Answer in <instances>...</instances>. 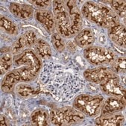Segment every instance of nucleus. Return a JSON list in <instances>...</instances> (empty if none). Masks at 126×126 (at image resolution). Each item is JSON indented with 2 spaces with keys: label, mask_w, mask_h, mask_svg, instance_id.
<instances>
[{
  "label": "nucleus",
  "mask_w": 126,
  "mask_h": 126,
  "mask_svg": "<svg viewBox=\"0 0 126 126\" xmlns=\"http://www.w3.org/2000/svg\"><path fill=\"white\" fill-rule=\"evenodd\" d=\"M44 88L56 100H70L82 90L84 81L76 67H70L54 62L45 63L40 75Z\"/></svg>",
  "instance_id": "nucleus-1"
},
{
  "label": "nucleus",
  "mask_w": 126,
  "mask_h": 126,
  "mask_svg": "<svg viewBox=\"0 0 126 126\" xmlns=\"http://www.w3.org/2000/svg\"><path fill=\"white\" fill-rule=\"evenodd\" d=\"M53 13L58 34L64 37L78 34L82 26V16L75 1L53 2Z\"/></svg>",
  "instance_id": "nucleus-2"
},
{
  "label": "nucleus",
  "mask_w": 126,
  "mask_h": 126,
  "mask_svg": "<svg viewBox=\"0 0 126 126\" xmlns=\"http://www.w3.org/2000/svg\"><path fill=\"white\" fill-rule=\"evenodd\" d=\"M14 64L19 72L22 81L34 80L40 72L42 63L38 55L31 48H26L14 56Z\"/></svg>",
  "instance_id": "nucleus-3"
},
{
  "label": "nucleus",
  "mask_w": 126,
  "mask_h": 126,
  "mask_svg": "<svg viewBox=\"0 0 126 126\" xmlns=\"http://www.w3.org/2000/svg\"><path fill=\"white\" fill-rule=\"evenodd\" d=\"M82 14L90 22L102 28L110 29L118 24L115 12L110 8L93 2H87L81 8Z\"/></svg>",
  "instance_id": "nucleus-4"
},
{
  "label": "nucleus",
  "mask_w": 126,
  "mask_h": 126,
  "mask_svg": "<svg viewBox=\"0 0 126 126\" xmlns=\"http://www.w3.org/2000/svg\"><path fill=\"white\" fill-rule=\"evenodd\" d=\"M104 103L105 98L102 95L81 94L74 100L73 107L83 114L92 117L100 113Z\"/></svg>",
  "instance_id": "nucleus-5"
},
{
  "label": "nucleus",
  "mask_w": 126,
  "mask_h": 126,
  "mask_svg": "<svg viewBox=\"0 0 126 126\" xmlns=\"http://www.w3.org/2000/svg\"><path fill=\"white\" fill-rule=\"evenodd\" d=\"M85 115L71 107H64L53 110L50 115L51 122L55 125H72L82 122Z\"/></svg>",
  "instance_id": "nucleus-6"
},
{
  "label": "nucleus",
  "mask_w": 126,
  "mask_h": 126,
  "mask_svg": "<svg viewBox=\"0 0 126 126\" xmlns=\"http://www.w3.org/2000/svg\"><path fill=\"white\" fill-rule=\"evenodd\" d=\"M84 58L92 64L102 65L111 63L116 58L110 48L100 46H89L84 51Z\"/></svg>",
  "instance_id": "nucleus-7"
},
{
  "label": "nucleus",
  "mask_w": 126,
  "mask_h": 126,
  "mask_svg": "<svg viewBox=\"0 0 126 126\" xmlns=\"http://www.w3.org/2000/svg\"><path fill=\"white\" fill-rule=\"evenodd\" d=\"M102 90L108 95L125 99V88L120 84V80L116 75L107 79L100 84Z\"/></svg>",
  "instance_id": "nucleus-8"
},
{
  "label": "nucleus",
  "mask_w": 126,
  "mask_h": 126,
  "mask_svg": "<svg viewBox=\"0 0 126 126\" xmlns=\"http://www.w3.org/2000/svg\"><path fill=\"white\" fill-rule=\"evenodd\" d=\"M116 75L111 69L105 67L88 69L84 72V79L94 84H101L107 79Z\"/></svg>",
  "instance_id": "nucleus-9"
},
{
  "label": "nucleus",
  "mask_w": 126,
  "mask_h": 126,
  "mask_svg": "<svg viewBox=\"0 0 126 126\" xmlns=\"http://www.w3.org/2000/svg\"><path fill=\"white\" fill-rule=\"evenodd\" d=\"M125 106V99L119 97H110L108 98L101 110V116H108L113 114L118 111L124 109Z\"/></svg>",
  "instance_id": "nucleus-10"
},
{
  "label": "nucleus",
  "mask_w": 126,
  "mask_h": 126,
  "mask_svg": "<svg viewBox=\"0 0 126 126\" xmlns=\"http://www.w3.org/2000/svg\"><path fill=\"white\" fill-rule=\"evenodd\" d=\"M35 18L41 23L47 32L52 33L55 30V20L54 14L48 10H37L35 11Z\"/></svg>",
  "instance_id": "nucleus-11"
},
{
  "label": "nucleus",
  "mask_w": 126,
  "mask_h": 126,
  "mask_svg": "<svg viewBox=\"0 0 126 126\" xmlns=\"http://www.w3.org/2000/svg\"><path fill=\"white\" fill-rule=\"evenodd\" d=\"M37 40V38L34 32L32 30L27 31L15 43L13 47V52L19 54L20 53V51L23 48L30 47V46H32L33 45H35Z\"/></svg>",
  "instance_id": "nucleus-12"
},
{
  "label": "nucleus",
  "mask_w": 126,
  "mask_h": 126,
  "mask_svg": "<svg viewBox=\"0 0 126 126\" xmlns=\"http://www.w3.org/2000/svg\"><path fill=\"white\" fill-rule=\"evenodd\" d=\"M21 80V76L17 71L16 69H13L12 71L7 73V75L2 79V81L1 83V88L2 90L5 93H12L15 85Z\"/></svg>",
  "instance_id": "nucleus-13"
},
{
  "label": "nucleus",
  "mask_w": 126,
  "mask_h": 126,
  "mask_svg": "<svg viewBox=\"0 0 126 126\" xmlns=\"http://www.w3.org/2000/svg\"><path fill=\"white\" fill-rule=\"evenodd\" d=\"M9 10L15 16L26 19L32 16L34 9L30 5L12 2L9 6Z\"/></svg>",
  "instance_id": "nucleus-14"
},
{
  "label": "nucleus",
  "mask_w": 126,
  "mask_h": 126,
  "mask_svg": "<svg viewBox=\"0 0 126 126\" xmlns=\"http://www.w3.org/2000/svg\"><path fill=\"white\" fill-rule=\"evenodd\" d=\"M108 35L110 38L116 45L125 48V28L122 24H116L114 26L108 29Z\"/></svg>",
  "instance_id": "nucleus-15"
},
{
  "label": "nucleus",
  "mask_w": 126,
  "mask_h": 126,
  "mask_svg": "<svg viewBox=\"0 0 126 126\" xmlns=\"http://www.w3.org/2000/svg\"><path fill=\"white\" fill-rule=\"evenodd\" d=\"M125 121L124 116L121 113H113L108 116H101L95 120V125L101 126H119Z\"/></svg>",
  "instance_id": "nucleus-16"
},
{
  "label": "nucleus",
  "mask_w": 126,
  "mask_h": 126,
  "mask_svg": "<svg viewBox=\"0 0 126 126\" xmlns=\"http://www.w3.org/2000/svg\"><path fill=\"white\" fill-rule=\"evenodd\" d=\"M95 41V37L93 32L89 29L81 30L75 37V42L80 47H86L92 45Z\"/></svg>",
  "instance_id": "nucleus-17"
},
{
  "label": "nucleus",
  "mask_w": 126,
  "mask_h": 126,
  "mask_svg": "<svg viewBox=\"0 0 126 126\" xmlns=\"http://www.w3.org/2000/svg\"><path fill=\"white\" fill-rule=\"evenodd\" d=\"M49 118L50 117L47 110L41 108L34 111V113L32 114L31 116L32 124L36 126L48 125Z\"/></svg>",
  "instance_id": "nucleus-18"
},
{
  "label": "nucleus",
  "mask_w": 126,
  "mask_h": 126,
  "mask_svg": "<svg viewBox=\"0 0 126 126\" xmlns=\"http://www.w3.org/2000/svg\"><path fill=\"white\" fill-rule=\"evenodd\" d=\"M35 48L39 56L48 59L52 56V49L47 42L42 39H37L35 43Z\"/></svg>",
  "instance_id": "nucleus-19"
},
{
  "label": "nucleus",
  "mask_w": 126,
  "mask_h": 126,
  "mask_svg": "<svg viewBox=\"0 0 126 126\" xmlns=\"http://www.w3.org/2000/svg\"><path fill=\"white\" fill-rule=\"evenodd\" d=\"M0 24H1V28L3 29L8 34L12 35H15L18 34V28L16 26V24L14 23L11 20H10L7 17L1 16Z\"/></svg>",
  "instance_id": "nucleus-20"
},
{
  "label": "nucleus",
  "mask_w": 126,
  "mask_h": 126,
  "mask_svg": "<svg viewBox=\"0 0 126 126\" xmlns=\"http://www.w3.org/2000/svg\"><path fill=\"white\" fill-rule=\"evenodd\" d=\"M9 51L4 52V55L2 54L1 56V61H0V67H1L2 75L5 74L11 66L14 61L11 53L8 52Z\"/></svg>",
  "instance_id": "nucleus-21"
},
{
  "label": "nucleus",
  "mask_w": 126,
  "mask_h": 126,
  "mask_svg": "<svg viewBox=\"0 0 126 126\" xmlns=\"http://www.w3.org/2000/svg\"><path fill=\"white\" fill-rule=\"evenodd\" d=\"M16 92L22 96H30L37 93V90L26 84H19L16 87Z\"/></svg>",
  "instance_id": "nucleus-22"
},
{
  "label": "nucleus",
  "mask_w": 126,
  "mask_h": 126,
  "mask_svg": "<svg viewBox=\"0 0 126 126\" xmlns=\"http://www.w3.org/2000/svg\"><path fill=\"white\" fill-rule=\"evenodd\" d=\"M108 2L110 3L112 10L116 15H119L121 17L125 16L126 5L125 1H110Z\"/></svg>",
  "instance_id": "nucleus-23"
},
{
  "label": "nucleus",
  "mask_w": 126,
  "mask_h": 126,
  "mask_svg": "<svg viewBox=\"0 0 126 126\" xmlns=\"http://www.w3.org/2000/svg\"><path fill=\"white\" fill-rule=\"evenodd\" d=\"M111 70L114 73H125V58H116L111 63Z\"/></svg>",
  "instance_id": "nucleus-24"
},
{
  "label": "nucleus",
  "mask_w": 126,
  "mask_h": 126,
  "mask_svg": "<svg viewBox=\"0 0 126 126\" xmlns=\"http://www.w3.org/2000/svg\"><path fill=\"white\" fill-rule=\"evenodd\" d=\"M52 43L53 47L57 50L58 52H63L65 49V43L61 36L58 33H54L52 35Z\"/></svg>",
  "instance_id": "nucleus-25"
},
{
  "label": "nucleus",
  "mask_w": 126,
  "mask_h": 126,
  "mask_svg": "<svg viewBox=\"0 0 126 126\" xmlns=\"http://www.w3.org/2000/svg\"><path fill=\"white\" fill-rule=\"evenodd\" d=\"M29 2L42 8H47L48 6L50 5V3H51L50 1H45V0H43V1H41V0H40V1L39 0H37V1H29Z\"/></svg>",
  "instance_id": "nucleus-26"
},
{
  "label": "nucleus",
  "mask_w": 126,
  "mask_h": 126,
  "mask_svg": "<svg viewBox=\"0 0 126 126\" xmlns=\"http://www.w3.org/2000/svg\"><path fill=\"white\" fill-rule=\"evenodd\" d=\"M0 119H1V125L2 126H5L7 124L5 123V118L3 116H1V118H0Z\"/></svg>",
  "instance_id": "nucleus-27"
}]
</instances>
